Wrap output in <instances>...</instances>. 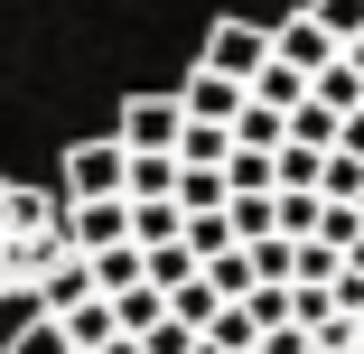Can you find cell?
Returning a JSON list of instances; mask_svg holds the SVG:
<instances>
[{
  "label": "cell",
  "instance_id": "6da1fadb",
  "mask_svg": "<svg viewBox=\"0 0 364 354\" xmlns=\"http://www.w3.org/2000/svg\"><path fill=\"white\" fill-rule=\"evenodd\" d=\"M56 261H65V205L47 187L0 177V299H38Z\"/></svg>",
  "mask_w": 364,
  "mask_h": 354
},
{
  "label": "cell",
  "instance_id": "7a4b0ae2",
  "mask_svg": "<svg viewBox=\"0 0 364 354\" xmlns=\"http://www.w3.org/2000/svg\"><path fill=\"white\" fill-rule=\"evenodd\" d=\"M178 131H187V112H178V94H131L122 112H112V150H131V159H178Z\"/></svg>",
  "mask_w": 364,
  "mask_h": 354
},
{
  "label": "cell",
  "instance_id": "3957f363",
  "mask_svg": "<svg viewBox=\"0 0 364 354\" xmlns=\"http://www.w3.org/2000/svg\"><path fill=\"white\" fill-rule=\"evenodd\" d=\"M122 150L112 140H75V150H65V177H56V205H112L122 196Z\"/></svg>",
  "mask_w": 364,
  "mask_h": 354
},
{
  "label": "cell",
  "instance_id": "277c9868",
  "mask_svg": "<svg viewBox=\"0 0 364 354\" xmlns=\"http://www.w3.org/2000/svg\"><path fill=\"white\" fill-rule=\"evenodd\" d=\"M196 65H205V75H225V84H252L262 65H271V28H252V19H215Z\"/></svg>",
  "mask_w": 364,
  "mask_h": 354
},
{
  "label": "cell",
  "instance_id": "5b68a950",
  "mask_svg": "<svg viewBox=\"0 0 364 354\" xmlns=\"http://www.w3.org/2000/svg\"><path fill=\"white\" fill-rule=\"evenodd\" d=\"M131 243V205L112 196V205H65V252L75 261H94V252H122Z\"/></svg>",
  "mask_w": 364,
  "mask_h": 354
},
{
  "label": "cell",
  "instance_id": "8992f818",
  "mask_svg": "<svg viewBox=\"0 0 364 354\" xmlns=\"http://www.w3.org/2000/svg\"><path fill=\"white\" fill-rule=\"evenodd\" d=\"M178 112H187L196 131H234V121H243V84H225V75H205V65H196V75L178 84Z\"/></svg>",
  "mask_w": 364,
  "mask_h": 354
},
{
  "label": "cell",
  "instance_id": "52a82bcc",
  "mask_svg": "<svg viewBox=\"0 0 364 354\" xmlns=\"http://www.w3.org/2000/svg\"><path fill=\"white\" fill-rule=\"evenodd\" d=\"M271 65H289V75L309 84V75H327V65H336V47H327V38H318V28H309L299 10H289V19L271 28Z\"/></svg>",
  "mask_w": 364,
  "mask_h": 354
},
{
  "label": "cell",
  "instance_id": "ba28073f",
  "mask_svg": "<svg viewBox=\"0 0 364 354\" xmlns=\"http://www.w3.org/2000/svg\"><path fill=\"white\" fill-rule=\"evenodd\" d=\"M85 299H94V270H85L75 252H65V261L38 280V299H28V308H38V317H65V308H85Z\"/></svg>",
  "mask_w": 364,
  "mask_h": 354
},
{
  "label": "cell",
  "instance_id": "9c48e42d",
  "mask_svg": "<svg viewBox=\"0 0 364 354\" xmlns=\"http://www.w3.org/2000/svg\"><path fill=\"white\" fill-rule=\"evenodd\" d=\"M299 19H309L327 47H355V38H364V0H309Z\"/></svg>",
  "mask_w": 364,
  "mask_h": 354
},
{
  "label": "cell",
  "instance_id": "30bf717a",
  "mask_svg": "<svg viewBox=\"0 0 364 354\" xmlns=\"http://www.w3.org/2000/svg\"><path fill=\"white\" fill-rule=\"evenodd\" d=\"M309 103H318V112H336V121H355V112H364V84L346 75V56L327 65V75H309Z\"/></svg>",
  "mask_w": 364,
  "mask_h": 354
},
{
  "label": "cell",
  "instance_id": "8fae6325",
  "mask_svg": "<svg viewBox=\"0 0 364 354\" xmlns=\"http://www.w3.org/2000/svg\"><path fill=\"white\" fill-rule=\"evenodd\" d=\"M215 177H225V205H234V196H271V150H225Z\"/></svg>",
  "mask_w": 364,
  "mask_h": 354
},
{
  "label": "cell",
  "instance_id": "7c38bea8",
  "mask_svg": "<svg viewBox=\"0 0 364 354\" xmlns=\"http://www.w3.org/2000/svg\"><path fill=\"white\" fill-rule=\"evenodd\" d=\"M56 326H65V345H75V354H103V345H112V308H103V299H85V308H65Z\"/></svg>",
  "mask_w": 364,
  "mask_h": 354
},
{
  "label": "cell",
  "instance_id": "4fadbf2b",
  "mask_svg": "<svg viewBox=\"0 0 364 354\" xmlns=\"http://www.w3.org/2000/svg\"><path fill=\"white\" fill-rule=\"evenodd\" d=\"M85 270H94V299H122V289H140V252H131V243H122V252H94Z\"/></svg>",
  "mask_w": 364,
  "mask_h": 354
},
{
  "label": "cell",
  "instance_id": "5bb4252c",
  "mask_svg": "<svg viewBox=\"0 0 364 354\" xmlns=\"http://www.w3.org/2000/svg\"><path fill=\"white\" fill-rule=\"evenodd\" d=\"M215 308H225V299H215L205 280H187V289H168V326H187V336H205V326H215Z\"/></svg>",
  "mask_w": 364,
  "mask_h": 354
},
{
  "label": "cell",
  "instance_id": "9a60e30c",
  "mask_svg": "<svg viewBox=\"0 0 364 354\" xmlns=\"http://www.w3.org/2000/svg\"><path fill=\"white\" fill-rule=\"evenodd\" d=\"M205 345H215V354H252L262 336H252V317H243V308H215V326H205Z\"/></svg>",
  "mask_w": 364,
  "mask_h": 354
},
{
  "label": "cell",
  "instance_id": "2e32d148",
  "mask_svg": "<svg viewBox=\"0 0 364 354\" xmlns=\"http://www.w3.org/2000/svg\"><path fill=\"white\" fill-rule=\"evenodd\" d=\"M10 354H75V345H65V326H56V317H38V308H28V326L10 336Z\"/></svg>",
  "mask_w": 364,
  "mask_h": 354
},
{
  "label": "cell",
  "instance_id": "e0dca14e",
  "mask_svg": "<svg viewBox=\"0 0 364 354\" xmlns=\"http://www.w3.org/2000/svg\"><path fill=\"white\" fill-rule=\"evenodd\" d=\"M234 150H280V112L243 103V121H234Z\"/></svg>",
  "mask_w": 364,
  "mask_h": 354
},
{
  "label": "cell",
  "instance_id": "ac0fdd59",
  "mask_svg": "<svg viewBox=\"0 0 364 354\" xmlns=\"http://www.w3.org/2000/svg\"><path fill=\"white\" fill-rule=\"evenodd\" d=\"M336 56H346V75H355V84H364V38H355V47H336Z\"/></svg>",
  "mask_w": 364,
  "mask_h": 354
},
{
  "label": "cell",
  "instance_id": "d6986e66",
  "mask_svg": "<svg viewBox=\"0 0 364 354\" xmlns=\"http://www.w3.org/2000/svg\"><path fill=\"white\" fill-rule=\"evenodd\" d=\"M336 270H346V280H364V243H355V252H346V261H336Z\"/></svg>",
  "mask_w": 364,
  "mask_h": 354
}]
</instances>
